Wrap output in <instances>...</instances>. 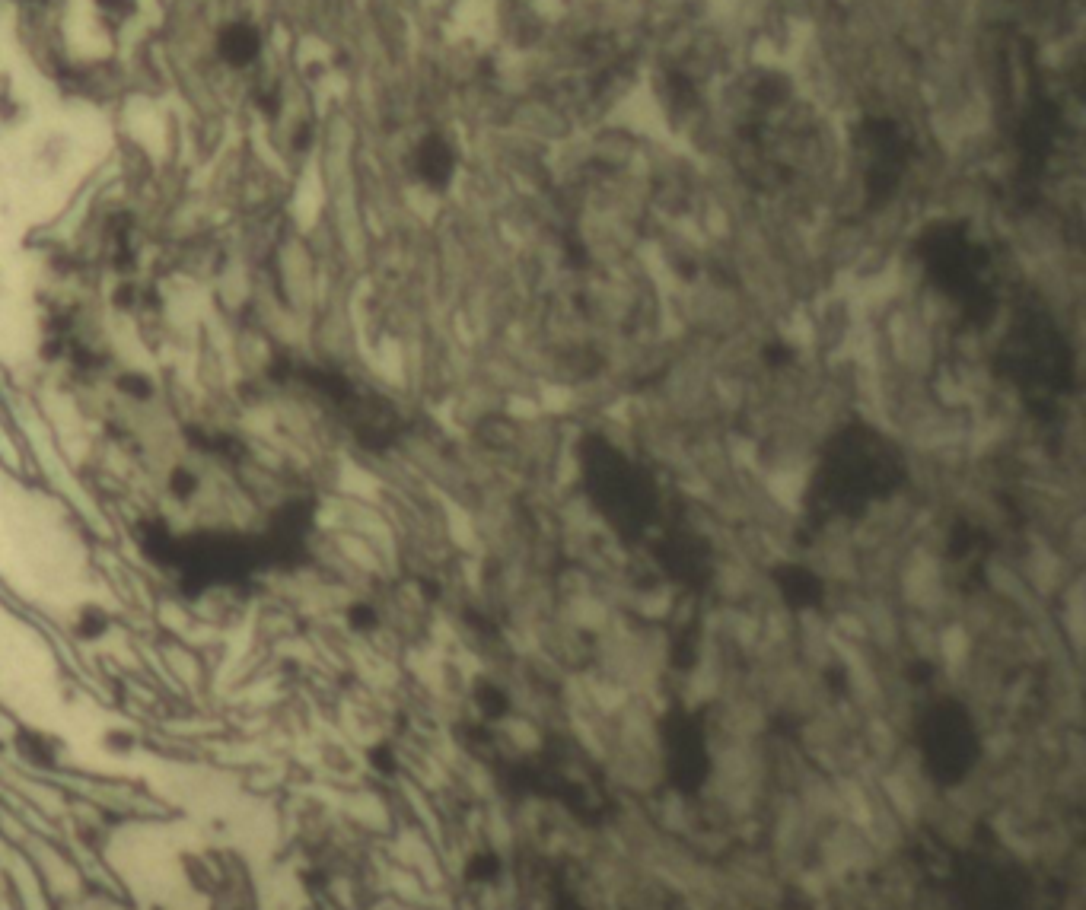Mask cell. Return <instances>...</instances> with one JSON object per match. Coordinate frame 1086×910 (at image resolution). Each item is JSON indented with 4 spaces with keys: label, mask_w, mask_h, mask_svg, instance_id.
<instances>
[{
    "label": "cell",
    "mask_w": 1086,
    "mask_h": 910,
    "mask_svg": "<svg viewBox=\"0 0 1086 910\" xmlns=\"http://www.w3.org/2000/svg\"><path fill=\"white\" fill-rule=\"evenodd\" d=\"M214 48L217 55L227 61L230 67L243 70L249 64H255L258 58H262V32H258L252 23L246 20H233V23H223L217 29V39H214Z\"/></svg>",
    "instance_id": "1"
},
{
    "label": "cell",
    "mask_w": 1086,
    "mask_h": 910,
    "mask_svg": "<svg viewBox=\"0 0 1086 910\" xmlns=\"http://www.w3.org/2000/svg\"><path fill=\"white\" fill-rule=\"evenodd\" d=\"M93 7L109 20H128L134 13V0H93Z\"/></svg>",
    "instance_id": "2"
}]
</instances>
